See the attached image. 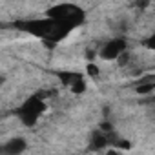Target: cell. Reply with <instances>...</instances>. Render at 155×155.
Wrapping results in <instances>:
<instances>
[{
  "label": "cell",
  "mask_w": 155,
  "mask_h": 155,
  "mask_svg": "<svg viewBox=\"0 0 155 155\" xmlns=\"http://www.w3.org/2000/svg\"><path fill=\"white\" fill-rule=\"evenodd\" d=\"M24 150H26V140L20 139V137H15V139H9L4 144L2 153H6V155H20Z\"/></svg>",
  "instance_id": "cell-1"
}]
</instances>
